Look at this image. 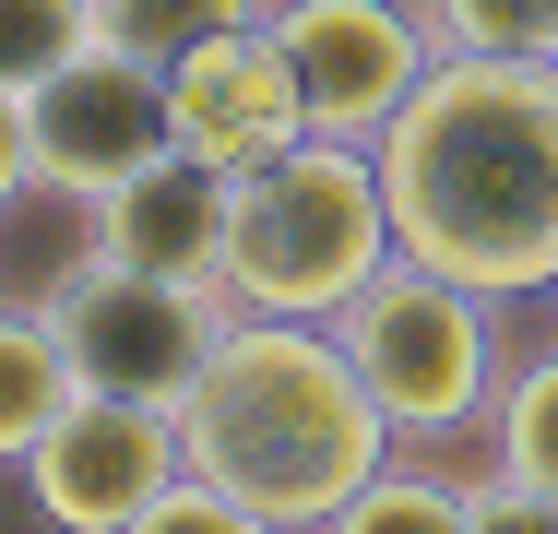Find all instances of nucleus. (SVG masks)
I'll return each instance as SVG.
<instances>
[{"instance_id": "nucleus-1", "label": "nucleus", "mask_w": 558, "mask_h": 534, "mask_svg": "<svg viewBox=\"0 0 558 534\" xmlns=\"http://www.w3.org/2000/svg\"><path fill=\"white\" fill-rule=\"evenodd\" d=\"M392 250L475 298L558 286V60H475L440 48L428 84L380 131Z\"/></svg>"}, {"instance_id": "nucleus-2", "label": "nucleus", "mask_w": 558, "mask_h": 534, "mask_svg": "<svg viewBox=\"0 0 558 534\" xmlns=\"http://www.w3.org/2000/svg\"><path fill=\"white\" fill-rule=\"evenodd\" d=\"M179 439H191V475L250 499L262 523L310 534L322 511H344L404 439L380 427L368 380L344 368L333 320H250L226 310L203 380L179 392Z\"/></svg>"}, {"instance_id": "nucleus-3", "label": "nucleus", "mask_w": 558, "mask_h": 534, "mask_svg": "<svg viewBox=\"0 0 558 534\" xmlns=\"http://www.w3.org/2000/svg\"><path fill=\"white\" fill-rule=\"evenodd\" d=\"M392 262V191H380V143H286L274 167L238 179L226 226V310L250 320H333L368 274Z\"/></svg>"}, {"instance_id": "nucleus-4", "label": "nucleus", "mask_w": 558, "mask_h": 534, "mask_svg": "<svg viewBox=\"0 0 558 534\" xmlns=\"http://www.w3.org/2000/svg\"><path fill=\"white\" fill-rule=\"evenodd\" d=\"M333 344L344 368L368 380V404L392 439H416V451H451V439H487L499 416V380H511V344H499V298H475V286H451L428 262H380L356 298L333 310Z\"/></svg>"}, {"instance_id": "nucleus-5", "label": "nucleus", "mask_w": 558, "mask_h": 534, "mask_svg": "<svg viewBox=\"0 0 558 534\" xmlns=\"http://www.w3.org/2000/svg\"><path fill=\"white\" fill-rule=\"evenodd\" d=\"M60 344H72V380L84 392H131V404H179L203 380L226 332V286H167V274H131V262H84L60 298Z\"/></svg>"}, {"instance_id": "nucleus-6", "label": "nucleus", "mask_w": 558, "mask_h": 534, "mask_svg": "<svg viewBox=\"0 0 558 534\" xmlns=\"http://www.w3.org/2000/svg\"><path fill=\"white\" fill-rule=\"evenodd\" d=\"M179 475H191L179 404H131V392H72L48 416V439L24 451V499H36L48 534H119V523H143Z\"/></svg>"}, {"instance_id": "nucleus-7", "label": "nucleus", "mask_w": 558, "mask_h": 534, "mask_svg": "<svg viewBox=\"0 0 558 534\" xmlns=\"http://www.w3.org/2000/svg\"><path fill=\"white\" fill-rule=\"evenodd\" d=\"M262 24L310 96V131H333V143H380L392 107L440 60L428 12H404V0H262Z\"/></svg>"}, {"instance_id": "nucleus-8", "label": "nucleus", "mask_w": 558, "mask_h": 534, "mask_svg": "<svg viewBox=\"0 0 558 534\" xmlns=\"http://www.w3.org/2000/svg\"><path fill=\"white\" fill-rule=\"evenodd\" d=\"M24 143H36V179H60V191H84V203H96V191H119L131 167L179 155L167 72L96 36L84 60H60V72L24 96Z\"/></svg>"}, {"instance_id": "nucleus-9", "label": "nucleus", "mask_w": 558, "mask_h": 534, "mask_svg": "<svg viewBox=\"0 0 558 534\" xmlns=\"http://www.w3.org/2000/svg\"><path fill=\"white\" fill-rule=\"evenodd\" d=\"M167 119H179V155H203L215 179H250L286 143H310V96H298V72H286L262 12L167 60Z\"/></svg>"}, {"instance_id": "nucleus-10", "label": "nucleus", "mask_w": 558, "mask_h": 534, "mask_svg": "<svg viewBox=\"0 0 558 534\" xmlns=\"http://www.w3.org/2000/svg\"><path fill=\"white\" fill-rule=\"evenodd\" d=\"M226 226H238V179L203 155H155L119 191H96V262L167 274V286H226Z\"/></svg>"}, {"instance_id": "nucleus-11", "label": "nucleus", "mask_w": 558, "mask_h": 534, "mask_svg": "<svg viewBox=\"0 0 558 534\" xmlns=\"http://www.w3.org/2000/svg\"><path fill=\"white\" fill-rule=\"evenodd\" d=\"M72 392H84V380H72V344H60V320L36 310V298H0V463H24Z\"/></svg>"}, {"instance_id": "nucleus-12", "label": "nucleus", "mask_w": 558, "mask_h": 534, "mask_svg": "<svg viewBox=\"0 0 558 534\" xmlns=\"http://www.w3.org/2000/svg\"><path fill=\"white\" fill-rule=\"evenodd\" d=\"M310 534H475V511H463V475H440V463H380Z\"/></svg>"}, {"instance_id": "nucleus-13", "label": "nucleus", "mask_w": 558, "mask_h": 534, "mask_svg": "<svg viewBox=\"0 0 558 534\" xmlns=\"http://www.w3.org/2000/svg\"><path fill=\"white\" fill-rule=\"evenodd\" d=\"M487 463H499V475H535V487H558V344L511 356L499 416H487Z\"/></svg>"}, {"instance_id": "nucleus-14", "label": "nucleus", "mask_w": 558, "mask_h": 534, "mask_svg": "<svg viewBox=\"0 0 558 534\" xmlns=\"http://www.w3.org/2000/svg\"><path fill=\"white\" fill-rule=\"evenodd\" d=\"M84 48H96V0H0V96H36Z\"/></svg>"}, {"instance_id": "nucleus-15", "label": "nucleus", "mask_w": 558, "mask_h": 534, "mask_svg": "<svg viewBox=\"0 0 558 534\" xmlns=\"http://www.w3.org/2000/svg\"><path fill=\"white\" fill-rule=\"evenodd\" d=\"M250 12H262V0H96V36L167 72L179 48H203V36H226V24H250Z\"/></svg>"}, {"instance_id": "nucleus-16", "label": "nucleus", "mask_w": 558, "mask_h": 534, "mask_svg": "<svg viewBox=\"0 0 558 534\" xmlns=\"http://www.w3.org/2000/svg\"><path fill=\"white\" fill-rule=\"evenodd\" d=\"M440 48L475 60H558V0H416Z\"/></svg>"}, {"instance_id": "nucleus-17", "label": "nucleus", "mask_w": 558, "mask_h": 534, "mask_svg": "<svg viewBox=\"0 0 558 534\" xmlns=\"http://www.w3.org/2000/svg\"><path fill=\"white\" fill-rule=\"evenodd\" d=\"M119 534H286V523H262L250 499H226V487H203V475H179L143 523H119Z\"/></svg>"}, {"instance_id": "nucleus-18", "label": "nucleus", "mask_w": 558, "mask_h": 534, "mask_svg": "<svg viewBox=\"0 0 558 534\" xmlns=\"http://www.w3.org/2000/svg\"><path fill=\"white\" fill-rule=\"evenodd\" d=\"M463 511H475V534H558V487L475 463V475H463Z\"/></svg>"}, {"instance_id": "nucleus-19", "label": "nucleus", "mask_w": 558, "mask_h": 534, "mask_svg": "<svg viewBox=\"0 0 558 534\" xmlns=\"http://www.w3.org/2000/svg\"><path fill=\"white\" fill-rule=\"evenodd\" d=\"M36 179V143H24V96H0V203Z\"/></svg>"}, {"instance_id": "nucleus-20", "label": "nucleus", "mask_w": 558, "mask_h": 534, "mask_svg": "<svg viewBox=\"0 0 558 534\" xmlns=\"http://www.w3.org/2000/svg\"><path fill=\"white\" fill-rule=\"evenodd\" d=\"M547 298H558V286H547Z\"/></svg>"}]
</instances>
